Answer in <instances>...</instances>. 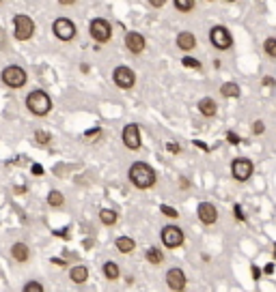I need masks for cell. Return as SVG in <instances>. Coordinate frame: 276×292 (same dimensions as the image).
<instances>
[{
    "instance_id": "e0dca14e",
    "label": "cell",
    "mask_w": 276,
    "mask_h": 292,
    "mask_svg": "<svg viewBox=\"0 0 276 292\" xmlns=\"http://www.w3.org/2000/svg\"><path fill=\"white\" fill-rule=\"evenodd\" d=\"M198 112H201L205 118H211V116H216V112H218V105H216V101L211 97H203L198 101Z\"/></svg>"
},
{
    "instance_id": "277c9868",
    "label": "cell",
    "mask_w": 276,
    "mask_h": 292,
    "mask_svg": "<svg viewBox=\"0 0 276 292\" xmlns=\"http://www.w3.org/2000/svg\"><path fill=\"white\" fill-rule=\"evenodd\" d=\"M0 80H2L4 86H9V88H13V91H17V88H22V86L26 84L28 75H26V71L22 69V67H17V65H9V67L2 69Z\"/></svg>"
},
{
    "instance_id": "7a4b0ae2",
    "label": "cell",
    "mask_w": 276,
    "mask_h": 292,
    "mask_svg": "<svg viewBox=\"0 0 276 292\" xmlns=\"http://www.w3.org/2000/svg\"><path fill=\"white\" fill-rule=\"evenodd\" d=\"M26 108L33 112L35 116H45L52 110V99L45 91H33L26 97Z\"/></svg>"
},
{
    "instance_id": "7402d4cb",
    "label": "cell",
    "mask_w": 276,
    "mask_h": 292,
    "mask_svg": "<svg viewBox=\"0 0 276 292\" xmlns=\"http://www.w3.org/2000/svg\"><path fill=\"white\" fill-rule=\"evenodd\" d=\"M117 219H119V215H117V211H113V208H102L99 211V222L104 226H115Z\"/></svg>"
},
{
    "instance_id": "d4e9b609",
    "label": "cell",
    "mask_w": 276,
    "mask_h": 292,
    "mask_svg": "<svg viewBox=\"0 0 276 292\" xmlns=\"http://www.w3.org/2000/svg\"><path fill=\"white\" fill-rule=\"evenodd\" d=\"M173 7L177 11H181V13H188V11H192L197 7V2H195V0H175Z\"/></svg>"
},
{
    "instance_id": "8fae6325",
    "label": "cell",
    "mask_w": 276,
    "mask_h": 292,
    "mask_svg": "<svg viewBox=\"0 0 276 292\" xmlns=\"http://www.w3.org/2000/svg\"><path fill=\"white\" fill-rule=\"evenodd\" d=\"M113 80H115V84L123 88V91H130V88L136 84V73L130 69V67H125V65H119L115 71H113Z\"/></svg>"
},
{
    "instance_id": "74e56055",
    "label": "cell",
    "mask_w": 276,
    "mask_h": 292,
    "mask_svg": "<svg viewBox=\"0 0 276 292\" xmlns=\"http://www.w3.org/2000/svg\"><path fill=\"white\" fill-rule=\"evenodd\" d=\"M236 215H237V219H244L242 217V211H239V206H236Z\"/></svg>"
},
{
    "instance_id": "8992f818",
    "label": "cell",
    "mask_w": 276,
    "mask_h": 292,
    "mask_svg": "<svg viewBox=\"0 0 276 292\" xmlns=\"http://www.w3.org/2000/svg\"><path fill=\"white\" fill-rule=\"evenodd\" d=\"M209 43L216 47V50H231L233 47V34L229 32L227 26H211L209 31Z\"/></svg>"
},
{
    "instance_id": "f546056e",
    "label": "cell",
    "mask_w": 276,
    "mask_h": 292,
    "mask_svg": "<svg viewBox=\"0 0 276 292\" xmlns=\"http://www.w3.org/2000/svg\"><path fill=\"white\" fill-rule=\"evenodd\" d=\"M35 135H37V142H39V144H48V142L52 140L50 138V133H48V131H35Z\"/></svg>"
},
{
    "instance_id": "3957f363",
    "label": "cell",
    "mask_w": 276,
    "mask_h": 292,
    "mask_svg": "<svg viewBox=\"0 0 276 292\" xmlns=\"http://www.w3.org/2000/svg\"><path fill=\"white\" fill-rule=\"evenodd\" d=\"M35 34V22L31 15L15 13L13 15V37L17 41H28Z\"/></svg>"
},
{
    "instance_id": "484cf974",
    "label": "cell",
    "mask_w": 276,
    "mask_h": 292,
    "mask_svg": "<svg viewBox=\"0 0 276 292\" xmlns=\"http://www.w3.org/2000/svg\"><path fill=\"white\" fill-rule=\"evenodd\" d=\"M263 52H266L270 58H276V37H268L263 41Z\"/></svg>"
},
{
    "instance_id": "d6986e66",
    "label": "cell",
    "mask_w": 276,
    "mask_h": 292,
    "mask_svg": "<svg viewBox=\"0 0 276 292\" xmlns=\"http://www.w3.org/2000/svg\"><path fill=\"white\" fill-rule=\"evenodd\" d=\"M69 279H72L74 284H84L86 279H89V269L86 266H72V271H69Z\"/></svg>"
},
{
    "instance_id": "5b68a950",
    "label": "cell",
    "mask_w": 276,
    "mask_h": 292,
    "mask_svg": "<svg viewBox=\"0 0 276 292\" xmlns=\"http://www.w3.org/2000/svg\"><path fill=\"white\" fill-rule=\"evenodd\" d=\"M89 34L95 43H108V41L113 39V26H110V22L104 20V17H95V20H91V24H89Z\"/></svg>"
},
{
    "instance_id": "9c48e42d",
    "label": "cell",
    "mask_w": 276,
    "mask_h": 292,
    "mask_svg": "<svg viewBox=\"0 0 276 292\" xmlns=\"http://www.w3.org/2000/svg\"><path fill=\"white\" fill-rule=\"evenodd\" d=\"M52 32L58 41H72L76 37V24L67 17H56L52 24Z\"/></svg>"
},
{
    "instance_id": "6da1fadb",
    "label": "cell",
    "mask_w": 276,
    "mask_h": 292,
    "mask_svg": "<svg viewBox=\"0 0 276 292\" xmlns=\"http://www.w3.org/2000/svg\"><path fill=\"white\" fill-rule=\"evenodd\" d=\"M127 176H130V183L136 189H151L158 181L156 170L147 162H134L130 165V170H127Z\"/></svg>"
},
{
    "instance_id": "f35d334b",
    "label": "cell",
    "mask_w": 276,
    "mask_h": 292,
    "mask_svg": "<svg viewBox=\"0 0 276 292\" xmlns=\"http://www.w3.org/2000/svg\"><path fill=\"white\" fill-rule=\"evenodd\" d=\"M274 258H276V256H274Z\"/></svg>"
},
{
    "instance_id": "836d02e7",
    "label": "cell",
    "mask_w": 276,
    "mask_h": 292,
    "mask_svg": "<svg viewBox=\"0 0 276 292\" xmlns=\"http://www.w3.org/2000/svg\"><path fill=\"white\" fill-rule=\"evenodd\" d=\"M33 174L35 176H41V174H43V168H41L39 163H33Z\"/></svg>"
},
{
    "instance_id": "603a6c76",
    "label": "cell",
    "mask_w": 276,
    "mask_h": 292,
    "mask_svg": "<svg viewBox=\"0 0 276 292\" xmlns=\"http://www.w3.org/2000/svg\"><path fill=\"white\" fill-rule=\"evenodd\" d=\"M48 204H50L52 208L63 206V204H65V195L58 192V189H52V192L48 194Z\"/></svg>"
},
{
    "instance_id": "cb8c5ba5",
    "label": "cell",
    "mask_w": 276,
    "mask_h": 292,
    "mask_svg": "<svg viewBox=\"0 0 276 292\" xmlns=\"http://www.w3.org/2000/svg\"><path fill=\"white\" fill-rule=\"evenodd\" d=\"M145 256H147V262H151V264H160L164 260V254H162L160 247H149Z\"/></svg>"
},
{
    "instance_id": "f1b7e54d",
    "label": "cell",
    "mask_w": 276,
    "mask_h": 292,
    "mask_svg": "<svg viewBox=\"0 0 276 292\" xmlns=\"http://www.w3.org/2000/svg\"><path fill=\"white\" fill-rule=\"evenodd\" d=\"M160 211H162V215H166V217H171V219H177V215H179V213L175 211L173 206H168V204H162Z\"/></svg>"
},
{
    "instance_id": "4dcf8cb0",
    "label": "cell",
    "mask_w": 276,
    "mask_h": 292,
    "mask_svg": "<svg viewBox=\"0 0 276 292\" xmlns=\"http://www.w3.org/2000/svg\"><path fill=\"white\" fill-rule=\"evenodd\" d=\"M263 131H266V125H263L261 121H255V123H252V133H255V135H261Z\"/></svg>"
},
{
    "instance_id": "1f68e13d",
    "label": "cell",
    "mask_w": 276,
    "mask_h": 292,
    "mask_svg": "<svg viewBox=\"0 0 276 292\" xmlns=\"http://www.w3.org/2000/svg\"><path fill=\"white\" fill-rule=\"evenodd\" d=\"M227 140H229V142H231V144H237V142H239V138H237V133H233V131H229V133H227Z\"/></svg>"
},
{
    "instance_id": "ba28073f",
    "label": "cell",
    "mask_w": 276,
    "mask_h": 292,
    "mask_svg": "<svg viewBox=\"0 0 276 292\" xmlns=\"http://www.w3.org/2000/svg\"><path fill=\"white\" fill-rule=\"evenodd\" d=\"M121 140H123V146L130 148V151H138L143 146V138H140V127L136 123H130L125 125L121 131Z\"/></svg>"
},
{
    "instance_id": "4316f807",
    "label": "cell",
    "mask_w": 276,
    "mask_h": 292,
    "mask_svg": "<svg viewBox=\"0 0 276 292\" xmlns=\"http://www.w3.org/2000/svg\"><path fill=\"white\" fill-rule=\"evenodd\" d=\"M22 292H43V286H41L39 282H26Z\"/></svg>"
},
{
    "instance_id": "e575fe53",
    "label": "cell",
    "mask_w": 276,
    "mask_h": 292,
    "mask_svg": "<svg viewBox=\"0 0 276 292\" xmlns=\"http://www.w3.org/2000/svg\"><path fill=\"white\" fill-rule=\"evenodd\" d=\"M149 4H151V7H156V9H158V7H164V0H151Z\"/></svg>"
},
{
    "instance_id": "ac0fdd59",
    "label": "cell",
    "mask_w": 276,
    "mask_h": 292,
    "mask_svg": "<svg viewBox=\"0 0 276 292\" xmlns=\"http://www.w3.org/2000/svg\"><path fill=\"white\" fill-rule=\"evenodd\" d=\"M115 247L119 249L121 254H130V252H134V249H136V241H134V238H130V236H117V238H115Z\"/></svg>"
},
{
    "instance_id": "d6a6232c",
    "label": "cell",
    "mask_w": 276,
    "mask_h": 292,
    "mask_svg": "<svg viewBox=\"0 0 276 292\" xmlns=\"http://www.w3.org/2000/svg\"><path fill=\"white\" fill-rule=\"evenodd\" d=\"M166 148H168V151H171V153H175V155H177V153H181V146H179V144H175V142H171V144H168Z\"/></svg>"
},
{
    "instance_id": "44dd1931",
    "label": "cell",
    "mask_w": 276,
    "mask_h": 292,
    "mask_svg": "<svg viewBox=\"0 0 276 292\" xmlns=\"http://www.w3.org/2000/svg\"><path fill=\"white\" fill-rule=\"evenodd\" d=\"M220 95L222 97H229V99H237L239 95H242V91H239V86L236 82H225V84L220 86Z\"/></svg>"
},
{
    "instance_id": "4fadbf2b",
    "label": "cell",
    "mask_w": 276,
    "mask_h": 292,
    "mask_svg": "<svg viewBox=\"0 0 276 292\" xmlns=\"http://www.w3.org/2000/svg\"><path fill=\"white\" fill-rule=\"evenodd\" d=\"M197 215H198V222L205 224V226H214L218 222V211L211 202H201L197 208Z\"/></svg>"
},
{
    "instance_id": "30bf717a",
    "label": "cell",
    "mask_w": 276,
    "mask_h": 292,
    "mask_svg": "<svg viewBox=\"0 0 276 292\" xmlns=\"http://www.w3.org/2000/svg\"><path fill=\"white\" fill-rule=\"evenodd\" d=\"M252 172H255V165H252L250 159H246V157L233 159V163H231V176L236 178V181L246 183L252 176Z\"/></svg>"
},
{
    "instance_id": "d590c367",
    "label": "cell",
    "mask_w": 276,
    "mask_h": 292,
    "mask_svg": "<svg viewBox=\"0 0 276 292\" xmlns=\"http://www.w3.org/2000/svg\"><path fill=\"white\" fill-rule=\"evenodd\" d=\"M263 84H266V86H274V77H263Z\"/></svg>"
},
{
    "instance_id": "ffe728a7",
    "label": "cell",
    "mask_w": 276,
    "mask_h": 292,
    "mask_svg": "<svg viewBox=\"0 0 276 292\" xmlns=\"http://www.w3.org/2000/svg\"><path fill=\"white\" fill-rule=\"evenodd\" d=\"M102 271H104V277H106V279H110V282H115V279H119V277H121V269H119V264H117V262H113V260L104 262Z\"/></svg>"
},
{
    "instance_id": "9a60e30c",
    "label": "cell",
    "mask_w": 276,
    "mask_h": 292,
    "mask_svg": "<svg viewBox=\"0 0 276 292\" xmlns=\"http://www.w3.org/2000/svg\"><path fill=\"white\" fill-rule=\"evenodd\" d=\"M175 43H177L181 52H190V50H195V45H197V37H195V32H190V31H181L177 34V39H175Z\"/></svg>"
},
{
    "instance_id": "7c38bea8",
    "label": "cell",
    "mask_w": 276,
    "mask_h": 292,
    "mask_svg": "<svg viewBox=\"0 0 276 292\" xmlns=\"http://www.w3.org/2000/svg\"><path fill=\"white\" fill-rule=\"evenodd\" d=\"M186 284H188V277H186V273L181 271L179 266H173V269H168V271H166V286H168L171 290H175V292H184Z\"/></svg>"
},
{
    "instance_id": "5bb4252c",
    "label": "cell",
    "mask_w": 276,
    "mask_h": 292,
    "mask_svg": "<svg viewBox=\"0 0 276 292\" xmlns=\"http://www.w3.org/2000/svg\"><path fill=\"white\" fill-rule=\"evenodd\" d=\"M125 47L132 52L134 56L143 54V52H145V47H147V39H145V34H140V32H136V31L127 32V34H125Z\"/></svg>"
},
{
    "instance_id": "52a82bcc",
    "label": "cell",
    "mask_w": 276,
    "mask_h": 292,
    "mask_svg": "<svg viewBox=\"0 0 276 292\" xmlns=\"http://www.w3.org/2000/svg\"><path fill=\"white\" fill-rule=\"evenodd\" d=\"M160 238L164 243V247L166 249H177L184 245V232H181V228H177V226L168 224L164 226L162 232H160Z\"/></svg>"
},
{
    "instance_id": "83f0119b",
    "label": "cell",
    "mask_w": 276,
    "mask_h": 292,
    "mask_svg": "<svg viewBox=\"0 0 276 292\" xmlns=\"http://www.w3.org/2000/svg\"><path fill=\"white\" fill-rule=\"evenodd\" d=\"M181 65L188 69H201V61H197V58H192V56H186L184 61H181Z\"/></svg>"
},
{
    "instance_id": "8d00e7d4",
    "label": "cell",
    "mask_w": 276,
    "mask_h": 292,
    "mask_svg": "<svg viewBox=\"0 0 276 292\" xmlns=\"http://www.w3.org/2000/svg\"><path fill=\"white\" fill-rule=\"evenodd\" d=\"M272 271H274V266H272V264H268L266 269H263V273H266V275H272Z\"/></svg>"
},
{
    "instance_id": "2e32d148",
    "label": "cell",
    "mask_w": 276,
    "mask_h": 292,
    "mask_svg": "<svg viewBox=\"0 0 276 292\" xmlns=\"http://www.w3.org/2000/svg\"><path fill=\"white\" fill-rule=\"evenodd\" d=\"M11 256H13L15 262H26L28 258H31V249H28L26 243L17 241V243H13V245H11Z\"/></svg>"
}]
</instances>
